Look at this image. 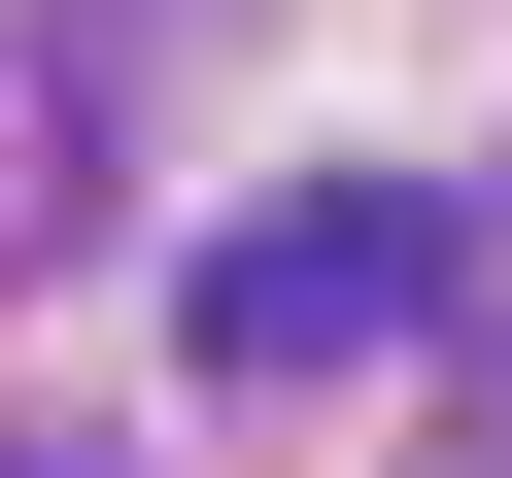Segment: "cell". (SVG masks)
Here are the masks:
<instances>
[{
	"label": "cell",
	"mask_w": 512,
	"mask_h": 478,
	"mask_svg": "<svg viewBox=\"0 0 512 478\" xmlns=\"http://www.w3.org/2000/svg\"><path fill=\"white\" fill-rule=\"evenodd\" d=\"M410 308H444V205H376V171H342V205H239V239H205V376H376Z\"/></svg>",
	"instance_id": "1"
}]
</instances>
